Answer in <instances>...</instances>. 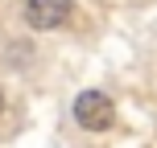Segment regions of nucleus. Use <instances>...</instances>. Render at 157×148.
<instances>
[{"label": "nucleus", "mask_w": 157, "mask_h": 148, "mask_svg": "<svg viewBox=\"0 0 157 148\" xmlns=\"http://www.w3.org/2000/svg\"><path fill=\"white\" fill-rule=\"evenodd\" d=\"M71 8H75L71 0H25L21 21L37 33H50V29H62L71 21Z\"/></svg>", "instance_id": "f03ea898"}, {"label": "nucleus", "mask_w": 157, "mask_h": 148, "mask_svg": "<svg viewBox=\"0 0 157 148\" xmlns=\"http://www.w3.org/2000/svg\"><path fill=\"white\" fill-rule=\"evenodd\" d=\"M71 115L75 124L83 128V132H108L112 124H116V103H112V95L103 91H78L75 103H71Z\"/></svg>", "instance_id": "f257e3e1"}, {"label": "nucleus", "mask_w": 157, "mask_h": 148, "mask_svg": "<svg viewBox=\"0 0 157 148\" xmlns=\"http://www.w3.org/2000/svg\"><path fill=\"white\" fill-rule=\"evenodd\" d=\"M0 115H4V91H0Z\"/></svg>", "instance_id": "7ed1b4c3"}]
</instances>
